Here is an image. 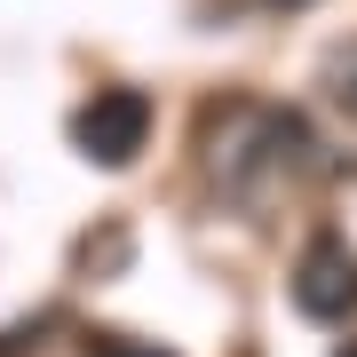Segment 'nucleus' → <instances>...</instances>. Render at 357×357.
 Segmentation results:
<instances>
[{
    "mask_svg": "<svg viewBox=\"0 0 357 357\" xmlns=\"http://www.w3.org/2000/svg\"><path fill=\"white\" fill-rule=\"evenodd\" d=\"M318 143H310V119L286 112V103H230L206 135V167H215L222 199L246 206V215H270L294 183L310 175Z\"/></svg>",
    "mask_w": 357,
    "mask_h": 357,
    "instance_id": "1",
    "label": "nucleus"
},
{
    "mask_svg": "<svg viewBox=\"0 0 357 357\" xmlns=\"http://www.w3.org/2000/svg\"><path fill=\"white\" fill-rule=\"evenodd\" d=\"M72 143L96 167H135V151L151 143V96L143 88H96L72 112Z\"/></svg>",
    "mask_w": 357,
    "mask_h": 357,
    "instance_id": "2",
    "label": "nucleus"
},
{
    "mask_svg": "<svg viewBox=\"0 0 357 357\" xmlns=\"http://www.w3.org/2000/svg\"><path fill=\"white\" fill-rule=\"evenodd\" d=\"M294 310L318 326H342L357 310V255L342 230H318V238L302 246V262H294Z\"/></svg>",
    "mask_w": 357,
    "mask_h": 357,
    "instance_id": "3",
    "label": "nucleus"
},
{
    "mask_svg": "<svg viewBox=\"0 0 357 357\" xmlns=\"http://www.w3.org/2000/svg\"><path fill=\"white\" fill-rule=\"evenodd\" d=\"M326 103H333L342 119H357V40L326 56Z\"/></svg>",
    "mask_w": 357,
    "mask_h": 357,
    "instance_id": "4",
    "label": "nucleus"
},
{
    "mask_svg": "<svg viewBox=\"0 0 357 357\" xmlns=\"http://www.w3.org/2000/svg\"><path fill=\"white\" fill-rule=\"evenodd\" d=\"M79 357H175V349L135 342V333H88V342H79Z\"/></svg>",
    "mask_w": 357,
    "mask_h": 357,
    "instance_id": "5",
    "label": "nucleus"
},
{
    "mask_svg": "<svg viewBox=\"0 0 357 357\" xmlns=\"http://www.w3.org/2000/svg\"><path fill=\"white\" fill-rule=\"evenodd\" d=\"M333 357H357V342H342V349H333Z\"/></svg>",
    "mask_w": 357,
    "mask_h": 357,
    "instance_id": "6",
    "label": "nucleus"
},
{
    "mask_svg": "<svg viewBox=\"0 0 357 357\" xmlns=\"http://www.w3.org/2000/svg\"><path fill=\"white\" fill-rule=\"evenodd\" d=\"M270 8H302V0H270Z\"/></svg>",
    "mask_w": 357,
    "mask_h": 357,
    "instance_id": "7",
    "label": "nucleus"
}]
</instances>
